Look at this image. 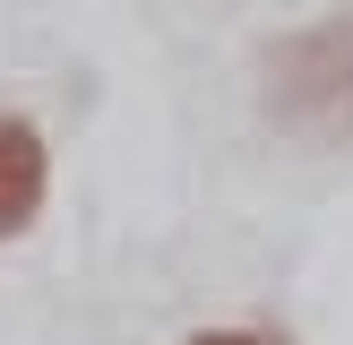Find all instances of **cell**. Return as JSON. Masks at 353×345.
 Wrapping results in <instances>:
<instances>
[{"mask_svg":"<svg viewBox=\"0 0 353 345\" xmlns=\"http://www.w3.org/2000/svg\"><path fill=\"white\" fill-rule=\"evenodd\" d=\"M259 103L293 138H353V9L276 34L259 52Z\"/></svg>","mask_w":353,"mask_h":345,"instance_id":"obj_1","label":"cell"},{"mask_svg":"<svg viewBox=\"0 0 353 345\" xmlns=\"http://www.w3.org/2000/svg\"><path fill=\"white\" fill-rule=\"evenodd\" d=\"M52 190V147L26 112H0V241H17L34 216H43Z\"/></svg>","mask_w":353,"mask_h":345,"instance_id":"obj_2","label":"cell"},{"mask_svg":"<svg viewBox=\"0 0 353 345\" xmlns=\"http://www.w3.org/2000/svg\"><path fill=\"white\" fill-rule=\"evenodd\" d=\"M181 345H293V337H276V328H199Z\"/></svg>","mask_w":353,"mask_h":345,"instance_id":"obj_3","label":"cell"}]
</instances>
